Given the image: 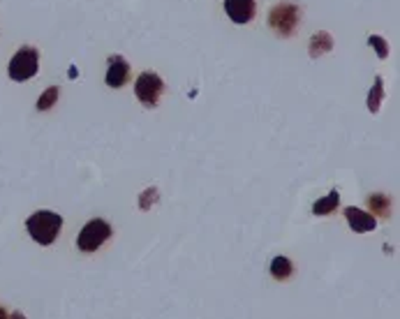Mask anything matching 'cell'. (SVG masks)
<instances>
[{
    "label": "cell",
    "instance_id": "6",
    "mask_svg": "<svg viewBox=\"0 0 400 319\" xmlns=\"http://www.w3.org/2000/svg\"><path fill=\"white\" fill-rule=\"evenodd\" d=\"M225 12L234 23H250L257 14V0H225Z\"/></svg>",
    "mask_w": 400,
    "mask_h": 319
},
{
    "label": "cell",
    "instance_id": "8",
    "mask_svg": "<svg viewBox=\"0 0 400 319\" xmlns=\"http://www.w3.org/2000/svg\"><path fill=\"white\" fill-rule=\"evenodd\" d=\"M345 218H347V224L356 234H365V231H372L377 227L375 215H370V213H365L361 209H354V206L345 209Z\"/></svg>",
    "mask_w": 400,
    "mask_h": 319
},
{
    "label": "cell",
    "instance_id": "9",
    "mask_svg": "<svg viewBox=\"0 0 400 319\" xmlns=\"http://www.w3.org/2000/svg\"><path fill=\"white\" fill-rule=\"evenodd\" d=\"M333 49V37L326 30H319L317 35L310 37V58H319L322 53H329Z\"/></svg>",
    "mask_w": 400,
    "mask_h": 319
},
{
    "label": "cell",
    "instance_id": "13",
    "mask_svg": "<svg viewBox=\"0 0 400 319\" xmlns=\"http://www.w3.org/2000/svg\"><path fill=\"white\" fill-rule=\"evenodd\" d=\"M368 206H370V215H382L386 218L391 213V199L384 195H370L368 197Z\"/></svg>",
    "mask_w": 400,
    "mask_h": 319
},
{
    "label": "cell",
    "instance_id": "12",
    "mask_svg": "<svg viewBox=\"0 0 400 319\" xmlns=\"http://www.w3.org/2000/svg\"><path fill=\"white\" fill-rule=\"evenodd\" d=\"M382 99H384V81L382 77H375V84L368 93V111L370 114H377L379 106H382Z\"/></svg>",
    "mask_w": 400,
    "mask_h": 319
},
{
    "label": "cell",
    "instance_id": "14",
    "mask_svg": "<svg viewBox=\"0 0 400 319\" xmlns=\"http://www.w3.org/2000/svg\"><path fill=\"white\" fill-rule=\"evenodd\" d=\"M58 95H61L58 86H51V88H46V90L42 93V95H39V99H37V109H39V111L51 109V106L58 102Z\"/></svg>",
    "mask_w": 400,
    "mask_h": 319
},
{
    "label": "cell",
    "instance_id": "1",
    "mask_svg": "<svg viewBox=\"0 0 400 319\" xmlns=\"http://www.w3.org/2000/svg\"><path fill=\"white\" fill-rule=\"evenodd\" d=\"M30 238L39 245H51L63 229V218L53 211H35L26 222Z\"/></svg>",
    "mask_w": 400,
    "mask_h": 319
},
{
    "label": "cell",
    "instance_id": "7",
    "mask_svg": "<svg viewBox=\"0 0 400 319\" xmlns=\"http://www.w3.org/2000/svg\"><path fill=\"white\" fill-rule=\"evenodd\" d=\"M130 79V65L123 56H109V68H106L104 81L109 88H123Z\"/></svg>",
    "mask_w": 400,
    "mask_h": 319
},
{
    "label": "cell",
    "instance_id": "4",
    "mask_svg": "<svg viewBox=\"0 0 400 319\" xmlns=\"http://www.w3.org/2000/svg\"><path fill=\"white\" fill-rule=\"evenodd\" d=\"M298 21H301V10L292 3L273 5L269 12V28L276 30L280 37H289L296 30Z\"/></svg>",
    "mask_w": 400,
    "mask_h": 319
},
{
    "label": "cell",
    "instance_id": "16",
    "mask_svg": "<svg viewBox=\"0 0 400 319\" xmlns=\"http://www.w3.org/2000/svg\"><path fill=\"white\" fill-rule=\"evenodd\" d=\"M10 319H26L23 315H21V312H12V317Z\"/></svg>",
    "mask_w": 400,
    "mask_h": 319
},
{
    "label": "cell",
    "instance_id": "10",
    "mask_svg": "<svg viewBox=\"0 0 400 319\" xmlns=\"http://www.w3.org/2000/svg\"><path fill=\"white\" fill-rule=\"evenodd\" d=\"M292 273H294V264L289 262L287 257H276L271 262V276L276 278V280H287V278H292Z\"/></svg>",
    "mask_w": 400,
    "mask_h": 319
},
{
    "label": "cell",
    "instance_id": "5",
    "mask_svg": "<svg viewBox=\"0 0 400 319\" xmlns=\"http://www.w3.org/2000/svg\"><path fill=\"white\" fill-rule=\"evenodd\" d=\"M135 93H137L139 102L153 109V106H158L160 97H162V93H164V81L155 75V72H142L135 81Z\"/></svg>",
    "mask_w": 400,
    "mask_h": 319
},
{
    "label": "cell",
    "instance_id": "15",
    "mask_svg": "<svg viewBox=\"0 0 400 319\" xmlns=\"http://www.w3.org/2000/svg\"><path fill=\"white\" fill-rule=\"evenodd\" d=\"M368 44L372 46V49H375V53H377L379 58H382V61H384L386 56H389V44H386V39H384V37L370 35V37H368Z\"/></svg>",
    "mask_w": 400,
    "mask_h": 319
},
{
    "label": "cell",
    "instance_id": "11",
    "mask_svg": "<svg viewBox=\"0 0 400 319\" xmlns=\"http://www.w3.org/2000/svg\"><path fill=\"white\" fill-rule=\"evenodd\" d=\"M338 204H340V195H338V190H333L326 197L319 199V202H315V206H312V213H315V215H329V213H333L338 209Z\"/></svg>",
    "mask_w": 400,
    "mask_h": 319
},
{
    "label": "cell",
    "instance_id": "2",
    "mask_svg": "<svg viewBox=\"0 0 400 319\" xmlns=\"http://www.w3.org/2000/svg\"><path fill=\"white\" fill-rule=\"evenodd\" d=\"M39 70V51L32 49V46H21L15 56H12L10 61V79L12 81H28V79H32L37 75Z\"/></svg>",
    "mask_w": 400,
    "mask_h": 319
},
{
    "label": "cell",
    "instance_id": "17",
    "mask_svg": "<svg viewBox=\"0 0 400 319\" xmlns=\"http://www.w3.org/2000/svg\"><path fill=\"white\" fill-rule=\"evenodd\" d=\"M0 319H10L8 312H5V308H0Z\"/></svg>",
    "mask_w": 400,
    "mask_h": 319
},
{
    "label": "cell",
    "instance_id": "3",
    "mask_svg": "<svg viewBox=\"0 0 400 319\" xmlns=\"http://www.w3.org/2000/svg\"><path fill=\"white\" fill-rule=\"evenodd\" d=\"M111 224L106 220H99V218H95V220L86 222L84 229L79 231V238H77V248L82 252H95L99 250L102 245L111 238Z\"/></svg>",
    "mask_w": 400,
    "mask_h": 319
}]
</instances>
